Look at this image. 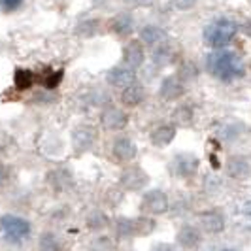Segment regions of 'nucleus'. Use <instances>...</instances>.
I'll return each mask as SVG.
<instances>
[{"instance_id":"nucleus-27","label":"nucleus","mask_w":251,"mask_h":251,"mask_svg":"<svg viewBox=\"0 0 251 251\" xmlns=\"http://www.w3.org/2000/svg\"><path fill=\"white\" fill-rule=\"evenodd\" d=\"M238 221H240V226H242V228L251 230V201H246L240 204Z\"/></svg>"},{"instance_id":"nucleus-24","label":"nucleus","mask_w":251,"mask_h":251,"mask_svg":"<svg viewBox=\"0 0 251 251\" xmlns=\"http://www.w3.org/2000/svg\"><path fill=\"white\" fill-rule=\"evenodd\" d=\"M48 181H50V185H53L55 189H68L72 185V176H70L66 170L57 168V170H53L50 176H48Z\"/></svg>"},{"instance_id":"nucleus-17","label":"nucleus","mask_w":251,"mask_h":251,"mask_svg":"<svg viewBox=\"0 0 251 251\" xmlns=\"http://www.w3.org/2000/svg\"><path fill=\"white\" fill-rule=\"evenodd\" d=\"M226 174L232 179H248L251 176V161L244 155H232L226 161Z\"/></svg>"},{"instance_id":"nucleus-28","label":"nucleus","mask_w":251,"mask_h":251,"mask_svg":"<svg viewBox=\"0 0 251 251\" xmlns=\"http://www.w3.org/2000/svg\"><path fill=\"white\" fill-rule=\"evenodd\" d=\"M238 136H240V125H236V123H228V125H225L219 130V138L225 140V142H232V140H236Z\"/></svg>"},{"instance_id":"nucleus-29","label":"nucleus","mask_w":251,"mask_h":251,"mask_svg":"<svg viewBox=\"0 0 251 251\" xmlns=\"http://www.w3.org/2000/svg\"><path fill=\"white\" fill-rule=\"evenodd\" d=\"M25 4V0H0V12L4 13H13L21 10Z\"/></svg>"},{"instance_id":"nucleus-32","label":"nucleus","mask_w":251,"mask_h":251,"mask_svg":"<svg viewBox=\"0 0 251 251\" xmlns=\"http://www.w3.org/2000/svg\"><path fill=\"white\" fill-rule=\"evenodd\" d=\"M130 6H134V8H144V6H150L153 4L155 0H126Z\"/></svg>"},{"instance_id":"nucleus-31","label":"nucleus","mask_w":251,"mask_h":251,"mask_svg":"<svg viewBox=\"0 0 251 251\" xmlns=\"http://www.w3.org/2000/svg\"><path fill=\"white\" fill-rule=\"evenodd\" d=\"M10 177H12L10 168H8L4 163H0V185H6V183L10 181Z\"/></svg>"},{"instance_id":"nucleus-1","label":"nucleus","mask_w":251,"mask_h":251,"mask_svg":"<svg viewBox=\"0 0 251 251\" xmlns=\"http://www.w3.org/2000/svg\"><path fill=\"white\" fill-rule=\"evenodd\" d=\"M204 70L221 83H232L246 77V63L236 51L212 50L204 57Z\"/></svg>"},{"instance_id":"nucleus-20","label":"nucleus","mask_w":251,"mask_h":251,"mask_svg":"<svg viewBox=\"0 0 251 251\" xmlns=\"http://www.w3.org/2000/svg\"><path fill=\"white\" fill-rule=\"evenodd\" d=\"M151 50H153L151 51V61L157 68H164L168 64L176 63V51L168 44V40L159 44V46H155V48H151Z\"/></svg>"},{"instance_id":"nucleus-6","label":"nucleus","mask_w":251,"mask_h":251,"mask_svg":"<svg viewBox=\"0 0 251 251\" xmlns=\"http://www.w3.org/2000/svg\"><path fill=\"white\" fill-rule=\"evenodd\" d=\"M110 155L115 163L130 164L138 157V146L126 134H115L110 142Z\"/></svg>"},{"instance_id":"nucleus-13","label":"nucleus","mask_w":251,"mask_h":251,"mask_svg":"<svg viewBox=\"0 0 251 251\" xmlns=\"http://www.w3.org/2000/svg\"><path fill=\"white\" fill-rule=\"evenodd\" d=\"M138 81V74L136 70L128 68L126 64H117V66H112L108 72H106V83L113 89H125L126 85Z\"/></svg>"},{"instance_id":"nucleus-8","label":"nucleus","mask_w":251,"mask_h":251,"mask_svg":"<svg viewBox=\"0 0 251 251\" xmlns=\"http://www.w3.org/2000/svg\"><path fill=\"white\" fill-rule=\"evenodd\" d=\"M128 121H130V117H128L125 108H121V106L108 104L100 110V125L108 132L119 134L121 130H125L128 126Z\"/></svg>"},{"instance_id":"nucleus-9","label":"nucleus","mask_w":251,"mask_h":251,"mask_svg":"<svg viewBox=\"0 0 251 251\" xmlns=\"http://www.w3.org/2000/svg\"><path fill=\"white\" fill-rule=\"evenodd\" d=\"M150 183V174L140 166V164H125V168L119 174V185L125 191H144L146 185Z\"/></svg>"},{"instance_id":"nucleus-2","label":"nucleus","mask_w":251,"mask_h":251,"mask_svg":"<svg viewBox=\"0 0 251 251\" xmlns=\"http://www.w3.org/2000/svg\"><path fill=\"white\" fill-rule=\"evenodd\" d=\"M240 25L228 15H217L202 28V42L210 50H226L238 36Z\"/></svg>"},{"instance_id":"nucleus-30","label":"nucleus","mask_w":251,"mask_h":251,"mask_svg":"<svg viewBox=\"0 0 251 251\" xmlns=\"http://www.w3.org/2000/svg\"><path fill=\"white\" fill-rule=\"evenodd\" d=\"M170 4L176 12H189L199 4V0H170Z\"/></svg>"},{"instance_id":"nucleus-5","label":"nucleus","mask_w":251,"mask_h":251,"mask_svg":"<svg viewBox=\"0 0 251 251\" xmlns=\"http://www.w3.org/2000/svg\"><path fill=\"white\" fill-rule=\"evenodd\" d=\"M99 142V128L91 123H79L72 128L70 134V144L72 151L75 155H83L95 148V144Z\"/></svg>"},{"instance_id":"nucleus-11","label":"nucleus","mask_w":251,"mask_h":251,"mask_svg":"<svg viewBox=\"0 0 251 251\" xmlns=\"http://www.w3.org/2000/svg\"><path fill=\"white\" fill-rule=\"evenodd\" d=\"M185 81L177 74L164 75L159 85V97L164 102H179L185 95Z\"/></svg>"},{"instance_id":"nucleus-23","label":"nucleus","mask_w":251,"mask_h":251,"mask_svg":"<svg viewBox=\"0 0 251 251\" xmlns=\"http://www.w3.org/2000/svg\"><path fill=\"white\" fill-rule=\"evenodd\" d=\"M100 30H102V21H99V19H85V21H81V23L75 25V32L83 38L97 36Z\"/></svg>"},{"instance_id":"nucleus-12","label":"nucleus","mask_w":251,"mask_h":251,"mask_svg":"<svg viewBox=\"0 0 251 251\" xmlns=\"http://www.w3.org/2000/svg\"><path fill=\"white\" fill-rule=\"evenodd\" d=\"M123 64H126L132 70H138L146 63V46L138 38H128L123 46Z\"/></svg>"},{"instance_id":"nucleus-19","label":"nucleus","mask_w":251,"mask_h":251,"mask_svg":"<svg viewBox=\"0 0 251 251\" xmlns=\"http://www.w3.org/2000/svg\"><path fill=\"white\" fill-rule=\"evenodd\" d=\"M177 244L185 250H197L202 244V230L201 226L183 225L177 230Z\"/></svg>"},{"instance_id":"nucleus-35","label":"nucleus","mask_w":251,"mask_h":251,"mask_svg":"<svg viewBox=\"0 0 251 251\" xmlns=\"http://www.w3.org/2000/svg\"><path fill=\"white\" fill-rule=\"evenodd\" d=\"M215 251H236V250H230V248H221V250H215Z\"/></svg>"},{"instance_id":"nucleus-7","label":"nucleus","mask_w":251,"mask_h":251,"mask_svg":"<svg viewBox=\"0 0 251 251\" xmlns=\"http://www.w3.org/2000/svg\"><path fill=\"white\" fill-rule=\"evenodd\" d=\"M140 210L148 217L163 215L170 210V199H168V195L164 193L163 189H150V191H146L142 195Z\"/></svg>"},{"instance_id":"nucleus-14","label":"nucleus","mask_w":251,"mask_h":251,"mask_svg":"<svg viewBox=\"0 0 251 251\" xmlns=\"http://www.w3.org/2000/svg\"><path fill=\"white\" fill-rule=\"evenodd\" d=\"M106 28L117 38H130V34L136 28V21H134V17H132L130 12H119L108 21Z\"/></svg>"},{"instance_id":"nucleus-25","label":"nucleus","mask_w":251,"mask_h":251,"mask_svg":"<svg viewBox=\"0 0 251 251\" xmlns=\"http://www.w3.org/2000/svg\"><path fill=\"white\" fill-rule=\"evenodd\" d=\"M34 74L30 72V70H17L15 75H13V83H15V87L19 89V91H26V89H30L34 85Z\"/></svg>"},{"instance_id":"nucleus-22","label":"nucleus","mask_w":251,"mask_h":251,"mask_svg":"<svg viewBox=\"0 0 251 251\" xmlns=\"http://www.w3.org/2000/svg\"><path fill=\"white\" fill-rule=\"evenodd\" d=\"M177 75L187 83V81H195L199 75H201V68L195 61H181L177 66Z\"/></svg>"},{"instance_id":"nucleus-15","label":"nucleus","mask_w":251,"mask_h":251,"mask_svg":"<svg viewBox=\"0 0 251 251\" xmlns=\"http://www.w3.org/2000/svg\"><path fill=\"white\" fill-rule=\"evenodd\" d=\"M176 136H177V126L174 123H170V121L159 123V125H155L150 130V142L155 148H159V150L168 148L176 140Z\"/></svg>"},{"instance_id":"nucleus-26","label":"nucleus","mask_w":251,"mask_h":251,"mask_svg":"<svg viewBox=\"0 0 251 251\" xmlns=\"http://www.w3.org/2000/svg\"><path fill=\"white\" fill-rule=\"evenodd\" d=\"M40 251H63V248L53 232H44L40 238Z\"/></svg>"},{"instance_id":"nucleus-34","label":"nucleus","mask_w":251,"mask_h":251,"mask_svg":"<svg viewBox=\"0 0 251 251\" xmlns=\"http://www.w3.org/2000/svg\"><path fill=\"white\" fill-rule=\"evenodd\" d=\"M155 251H176V250H172V248H157Z\"/></svg>"},{"instance_id":"nucleus-3","label":"nucleus","mask_w":251,"mask_h":251,"mask_svg":"<svg viewBox=\"0 0 251 251\" xmlns=\"http://www.w3.org/2000/svg\"><path fill=\"white\" fill-rule=\"evenodd\" d=\"M0 232L2 236L12 242V244H21L30 238L32 234V225L30 221L15 214H4L0 217Z\"/></svg>"},{"instance_id":"nucleus-10","label":"nucleus","mask_w":251,"mask_h":251,"mask_svg":"<svg viewBox=\"0 0 251 251\" xmlns=\"http://www.w3.org/2000/svg\"><path fill=\"white\" fill-rule=\"evenodd\" d=\"M199 225L201 230L206 234H219L223 232L226 226L225 214L221 208H208V210H202L199 214Z\"/></svg>"},{"instance_id":"nucleus-4","label":"nucleus","mask_w":251,"mask_h":251,"mask_svg":"<svg viewBox=\"0 0 251 251\" xmlns=\"http://www.w3.org/2000/svg\"><path fill=\"white\" fill-rule=\"evenodd\" d=\"M199 168H201V159L191 153V151H179L176 153L172 159H170V164H168V170L170 174L177 179H183V181H189L199 174Z\"/></svg>"},{"instance_id":"nucleus-16","label":"nucleus","mask_w":251,"mask_h":251,"mask_svg":"<svg viewBox=\"0 0 251 251\" xmlns=\"http://www.w3.org/2000/svg\"><path fill=\"white\" fill-rule=\"evenodd\" d=\"M119 100H121L125 110H134V108L142 106L144 100H146V87H144V83L134 81V83L126 85L125 89H121Z\"/></svg>"},{"instance_id":"nucleus-21","label":"nucleus","mask_w":251,"mask_h":251,"mask_svg":"<svg viewBox=\"0 0 251 251\" xmlns=\"http://www.w3.org/2000/svg\"><path fill=\"white\" fill-rule=\"evenodd\" d=\"M170 123H174L176 126H191L193 121H195V110L191 104H185V102H179L176 104V108L170 113Z\"/></svg>"},{"instance_id":"nucleus-33","label":"nucleus","mask_w":251,"mask_h":251,"mask_svg":"<svg viewBox=\"0 0 251 251\" xmlns=\"http://www.w3.org/2000/svg\"><path fill=\"white\" fill-rule=\"evenodd\" d=\"M242 30H244V32H246V34H248V36L251 38V19H248V21L244 23V26H242Z\"/></svg>"},{"instance_id":"nucleus-18","label":"nucleus","mask_w":251,"mask_h":251,"mask_svg":"<svg viewBox=\"0 0 251 251\" xmlns=\"http://www.w3.org/2000/svg\"><path fill=\"white\" fill-rule=\"evenodd\" d=\"M138 40L146 48H155V46L166 42L168 38H166V30H164L163 26L150 23V25H144L138 30Z\"/></svg>"}]
</instances>
